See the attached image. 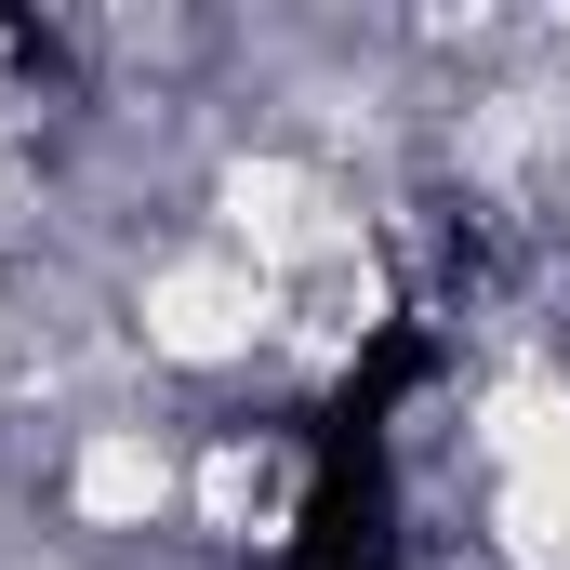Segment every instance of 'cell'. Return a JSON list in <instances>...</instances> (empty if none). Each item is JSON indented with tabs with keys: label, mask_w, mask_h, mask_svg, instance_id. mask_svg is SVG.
<instances>
[{
	"label": "cell",
	"mask_w": 570,
	"mask_h": 570,
	"mask_svg": "<svg viewBox=\"0 0 570 570\" xmlns=\"http://www.w3.org/2000/svg\"><path fill=\"white\" fill-rule=\"evenodd\" d=\"M279 570H412V544H399V464H385L372 425L305 412V518H292Z\"/></svg>",
	"instance_id": "obj_1"
}]
</instances>
